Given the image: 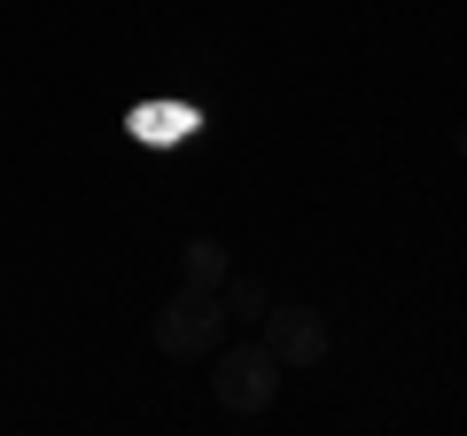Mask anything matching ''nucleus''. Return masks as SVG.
Returning a JSON list of instances; mask_svg holds the SVG:
<instances>
[{
	"label": "nucleus",
	"mask_w": 467,
	"mask_h": 436,
	"mask_svg": "<svg viewBox=\"0 0 467 436\" xmlns=\"http://www.w3.org/2000/svg\"><path fill=\"white\" fill-rule=\"evenodd\" d=\"M149 343H156L164 358H202V351H218V343H226V296H218V288H187V281H180V296L156 304Z\"/></svg>",
	"instance_id": "f257e3e1"
},
{
	"label": "nucleus",
	"mask_w": 467,
	"mask_h": 436,
	"mask_svg": "<svg viewBox=\"0 0 467 436\" xmlns=\"http://www.w3.org/2000/svg\"><path fill=\"white\" fill-rule=\"evenodd\" d=\"M218 367H211V389L226 413H265L273 398H281V358L265 351V343H218Z\"/></svg>",
	"instance_id": "f03ea898"
},
{
	"label": "nucleus",
	"mask_w": 467,
	"mask_h": 436,
	"mask_svg": "<svg viewBox=\"0 0 467 436\" xmlns=\"http://www.w3.org/2000/svg\"><path fill=\"white\" fill-rule=\"evenodd\" d=\"M265 343L281 367H319L327 358V312H312V304H265Z\"/></svg>",
	"instance_id": "7ed1b4c3"
},
{
	"label": "nucleus",
	"mask_w": 467,
	"mask_h": 436,
	"mask_svg": "<svg viewBox=\"0 0 467 436\" xmlns=\"http://www.w3.org/2000/svg\"><path fill=\"white\" fill-rule=\"evenodd\" d=\"M211 133V101H140L133 109V140L140 149H187Z\"/></svg>",
	"instance_id": "20e7f679"
},
{
	"label": "nucleus",
	"mask_w": 467,
	"mask_h": 436,
	"mask_svg": "<svg viewBox=\"0 0 467 436\" xmlns=\"http://www.w3.org/2000/svg\"><path fill=\"white\" fill-rule=\"evenodd\" d=\"M226 242H211V234H195V242H187V250H180V281L187 288H218V281H226Z\"/></svg>",
	"instance_id": "39448f33"
},
{
	"label": "nucleus",
	"mask_w": 467,
	"mask_h": 436,
	"mask_svg": "<svg viewBox=\"0 0 467 436\" xmlns=\"http://www.w3.org/2000/svg\"><path fill=\"white\" fill-rule=\"evenodd\" d=\"M218 296H226V319H265V281H242V273H226L218 281Z\"/></svg>",
	"instance_id": "423d86ee"
},
{
	"label": "nucleus",
	"mask_w": 467,
	"mask_h": 436,
	"mask_svg": "<svg viewBox=\"0 0 467 436\" xmlns=\"http://www.w3.org/2000/svg\"><path fill=\"white\" fill-rule=\"evenodd\" d=\"M451 149H460V156H467V125H460V133H451Z\"/></svg>",
	"instance_id": "0eeeda50"
},
{
	"label": "nucleus",
	"mask_w": 467,
	"mask_h": 436,
	"mask_svg": "<svg viewBox=\"0 0 467 436\" xmlns=\"http://www.w3.org/2000/svg\"><path fill=\"white\" fill-rule=\"evenodd\" d=\"M0 288H8V281H0Z\"/></svg>",
	"instance_id": "6e6552de"
}]
</instances>
